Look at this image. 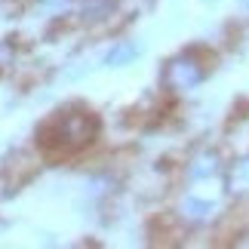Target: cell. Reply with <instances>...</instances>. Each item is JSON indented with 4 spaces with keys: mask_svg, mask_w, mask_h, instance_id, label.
<instances>
[{
    "mask_svg": "<svg viewBox=\"0 0 249 249\" xmlns=\"http://www.w3.org/2000/svg\"><path fill=\"white\" fill-rule=\"evenodd\" d=\"M240 3H246V6H249V0H240Z\"/></svg>",
    "mask_w": 249,
    "mask_h": 249,
    "instance_id": "8",
    "label": "cell"
},
{
    "mask_svg": "<svg viewBox=\"0 0 249 249\" xmlns=\"http://www.w3.org/2000/svg\"><path fill=\"white\" fill-rule=\"evenodd\" d=\"M222 169V160H218L215 151H200V154L191 160V178H213L215 172Z\"/></svg>",
    "mask_w": 249,
    "mask_h": 249,
    "instance_id": "4",
    "label": "cell"
},
{
    "mask_svg": "<svg viewBox=\"0 0 249 249\" xmlns=\"http://www.w3.org/2000/svg\"><path fill=\"white\" fill-rule=\"evenodd\" d=\"M209 213H213V203H206V200H194V197H188L185 203H181V215L191 218V222H203Z\"/></svg>",
    "mask_w": 249,
    "mask_h": 249,
    "instance_id": "6",
    "label": "cell"
},
{
    "mask_svg": "<svg viewBox=\"0 0 249 249\" xmlns=\"http://www.w3.org/2000/svg\"><path fill=\"white\" fill-rule=\"evenodd\" d=\"M111 9H114V0H86L83 16L86 18H105V16H111Z\"/></svg>",
    "mask_w": 249,
    "mask_h": 249,
    "instance_id": "7",
    "label": "cell"
},
{
    "mask_svg": "<svg viewBox=\"0 0 249 249\" xmlns=\"http://www.w3.org/2000/svg\"><path fill=\"white\" fill-rule=\"evenodd\" d=\"M225 185H228V194L246 200L249 197V157H240L228 166V176H225Z\"/></svg>",
    "mask_w": 249,
    "mask_h": 249,
    "instance_id": "3",
    "label": "cell"
},
{
    "mask_svg": "<svg viewBox=\"0 0 249 249\" xmlns=\"http://www.w3.org/2000/svg\"><path fill=\"white\" fill-rule=\"evenodd\" d=\"M99 120L92 111H59L40 126V139L46 148L55 151H77L95 139Z\"/></svg>",
    "mask_w": 249,
    "mask_h": 249,
    "instance_id": "1",
    "label": "cell"
},
{
    "mask_svg": "<svg viewBox=\"0 0 249 249\" xmlns=\"http://www.w3.org/2000/svg\"><path fill=\"white\" fill-rule=\"evenodd\" d=\"M139 55V43H132V40H120L114 50L105 55V65H111V68H123V65H129L132 59Z\"/></svg>",
    "mask_w": 249,
    "mask_h": 249,
    "instance_id": "5",
    "label": "cell"
},
{
    "mask_svg": "<svg viewBox=\"0 0 249 249\" xmlns=\"http://www.w3.org/2000/svg\"><path fill=\"white\" fill-rule=\"evenodd\" d=\"M203 77H206V68L197 62L194 53L176 55V59H169L166 68H163V86H166V89H172V92L194 89V86L203 83Z\"/></svg>",
    "mask_w": 249,
    "mask_h": 249,
    "instance_id": "2",
    "label": "cell"
}]
</instances>
